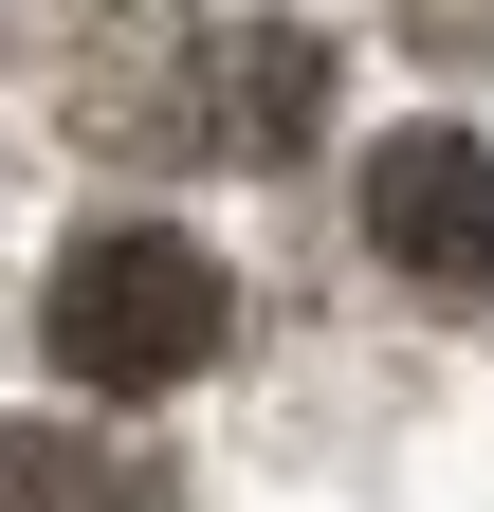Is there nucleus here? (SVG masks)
I'll return each instance as SVG.
<instances>
[{
  "label": "nucleus",
  "instance_id": "1",
  "mask_svg": "<svg viewBox=\"0 0 494 512\" xmlns=\"http://www.w3.org/2000/svg\"><path fill=\"white\" fill-rule=\"evenodd\" d=\"M238 330V293H220V256L202 238H165V220H92L74 256H55V366L110 384V403H165V384H202Z\"/></svg>",
  "mask_w": 494,
  "mask_h": 512
},
{
  "label": "nucleus",
  "instance_id": "2",
  "mask_svg": "<svg viewBox=\"0 0 494 512\" xmlns=\"http://www.w3.org/2000/svg\"><path fill=\"white\" fill-rule=\"evenodd\" d=\"M366 238H385L421 293H476L494 275V147L476 128H385V147H366Z\"/></svg>",
  "mask_w": 494,
  "mask_h": 512
},
{
  "label": "nucleus",
  "instance_id": "4",
  "mask_svg": "<svg viewBox=\"0 0 494 512\" xmlns=\"http://www.w3.org/2000/svg\"><path fill=\"white\" fill-rule=\"evenodd\" d=\"M0 512H147L74 421H0Z\"/></svg>",
  "mask_w": 494,
  "mask_h": 512
},
{
  "label": "nucleus",
  "instance_id": "3",
  "mask_svg": "<svg viewBox=\"0 0 494 512\" xmlns=\"http://www.w3.org/2000/svg\"><path fill=\"white\" fill-rule=\"evenodd\" d=\"M312 92H330L312 37H238V55H220V147H293V128H312Z\"/></svg>",
  "mask_w": 494,
  "mask_h": 512
}]
</instances>
